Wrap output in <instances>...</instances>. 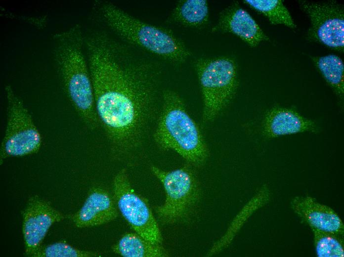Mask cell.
Instances as JSON below:
<instances>
[{"mask_svg":"<svg viewBox=\"0 0 344 257\" xmlns=\"http://www.w3.org/2000/svg\"><path fill=\"white\" fill-rule=\"evenodd\" d=\"M86 44L99 124L113 158L133 166L144 155L158 112L159 67L104 33L93 34Z\"/></svg>","mask_w":344,"mask_h":257,"instance_id":"1","label":"cell"},{"mask_svg":"<svg viewBox=\"0 0 344 257\" xmlns=\"http://www.w3.org/2000/svg\"><path fill=\"white\" fill-rule=\"evenodd\" d=\"M54 56L67 95L84 124L95 129L100 125L96 112L88 62L83 52V37L76 25L54 38Z\"/></svg>","mask_w":344,"mask_h":257,"instance_id":"2","label":"cell"},{"mask_svg":"<svg viewBox=\"0 0 344 257\" xmlns=\"http://www.w3.org/2000/svg\"><path fill=\"white\" fill-rule=\"evenodd\" d=\"M153 138L160 149L174 151L193 167H202L209 158V149L198 126L181 97L173 90L162 93Z\"/></svg>","mask_w":344,"mask_h":257,"instance_id":"3","label":"cell"},{"mask_svg":"<svg viewBox=\"0 0 344 257\" xmlns=\"http://www.w3.org/2000/svg\"><path fill=\"white\" fill-rule=\"evenodd\" d=\"M102 14L108 26L132 44L174 63L184 62L190 55L185 44L169 31L148 24L111 3H105Z\"/></svg>","mask_w":344,"mask_h":257,"instance_id":"4","label":"cell"},{"mask_svg":"<svg viewBox=\"0 0 344 257\" xmlns=\"http://www.w3.org/2000/svg\"><path fill=\"white\" fill-rule=\"evenodd\" d=\"M188 164L171 171L150 166L151 172L161 182L165 193L164 203L154 209L158 219L163 225L189 219L200 203L201 185L193 166Z\"/></svg>","mask_w":344,"mask_h":257,"instance_id":"5","label":"cell"},{"mask_svg":"<svg viewBox=\"0 0 344 257\" xmlns=\"http://www.w3.org/2000/svg\"><path fill=\"white\" fill-rule=\"evenodd\" d=\"M196 70L203 100V119H215L233 98L237 86V69L233 59L218 57L198 60Z\"/></svg>","mask_w":344,"mask_h":257,"instance_id":"6","label":"cell"},{"mask_svg":"<svg viewBox=\"0 0 344 257\" xmlns=\"http://www.w3.org/2000/svg\"><path fill=\"white\" fill-rule=\"evenodd\" d=\"M7 119L0 145V161L9 157L36 153L42 143L41 134L22 100L11 86L6 85Z\"/></svg>","mask_w":344,"mask_h":257,"instance_id":"7","label":"cell"},{"mask_svg":"<svg viewBox=\"0 0 344 257\" xmlns=\"http://www.w3.org/2000/svg\"><path fill=\"white\" fill-rule=\"evenodd\" d=\"M113 196L119 212L135 233L153 244H162V234L152 211L145 199L133 188L125 168L114 176Z\"/></svg>","mask_w":344,"mask_h":257,"instance_id":"8","label":"cell"},{"mask_svg":"<svg viewBox=\"0 0 344 257\" xmlns=\"http://www.w3.org/2000/svg\"><path fill=\"white\" fill-rule=\"evenodd\" d=\"M301 6L309 16L311 27L308 37L334 50L344 48V9L334 1H302Z\"/></svg>","mask_w":344,"mask_h":257,"instance_id":"9","label":"cell"},{"mask_svg":"<svg viewBox=\"0 0 344 257\" xmlns=\"http://www.w3.org/2000/svg\"><path fill=\"white\" fill-rule=\"evenodd\" d=\"M68 215L56 210L38 196L31 197L23 212L22 232L25 253L31 257L38 252L49 228Z\"/></svg>","mask_w":344,"mask_h":257,"instance_id":"10","label":"cell"},{"mask_svg":"<svg viewBox=\"0 0 344 257\" xmlns=\"http://www.w3.org/2000/svg\"><path fill=\"white\" fill-rule=\"evenodd\" d=\"M118 215L113 196L106 190L97 186L91 189L81 209L68 215V218L78 228H88L110 222Z\"/></svg>","mask_w":344,"mask_h":257,"instance_id":"11","label":"cell"},{"mask_svg":"<svg viewBox=\"0 0 344 257\" xmlns=\"http://www.w3.org/2000/svg\"><path fill=\"white\" fill-rule=\"evenodd\" d=\"M293 212L311 229L343 236L344 225L338 214L330 207L310 196H296L290 202Z\"/></svg>","mask_w":344,"mask_h":257,"instance_id":"12","label":"cell"},{"mask_svg":"<svg viewBox=\"0 0 344 257\" xmlns=\"http://www.w3.org/2000/svg\"><path fill=\"white\" fill-rule=\"evenodd\" d=\"M318 130L314 121L302 117L295 110L283 107L270 110L265 115L262 125L264 136L270 138Z\"/></svg>","mask_w":344,"mask_h":257,"instance_id":"13","label":"cell"},{"mask_svg":"<svg viewBox=\"0 0 344 257\" xmlns=\"http://www.w3.org/2000/svg\"><path fill=\"white\" fill-rule=\"evenodd\" d=\"M219 25L222 29L236 35L252 47L269 40L252 16L237 4L224 11L220 17Z\"/></svg>","mask_w":344,"mask_h":257,"instance_id":"14","label":"cell"},{"mask_svg":"<svg viewBox=\"0 0 344 257\" xmlns=\"http://www.w3.org/2000/svg\"><path fill=\"white\" fill-rule=\"evenodd\" d=\"M113 252L124 257H166L162 245L153 244L136 233L125 234L112 247Z\"/></svg>","mask_w":344,"mask_h":257,"instance_id":"15","label":"cell"},{"mask_svg":"<svg viewBox=\"0 0 344 257\" xmlns=\"http://www.w3.org/2000/svg\"><path fill=\"white\" fill-rule=\"evenodd\" d=\"M314 64L327 83L338 96L343 99L344 94V64L335 54L315 57Z\"/></svg>","mask_w":344,"mask_h":257,"instance_id":"16","label":"cell"},{"mask_svg":"<svg viewBox=\"0 0 344 257\" xmlns=\"http://www.w3.org/2000/svg\"><path fill=\"white\" fill-rule=\"evenodd\" d=\"M173 17L181 24L198 27L209 18V7L205 0H185L179 2L173 11Z\"/></svg>","mask_w":344,"mask_h":257,"instance_id":"17","label":"cell"},{"mask_svg":"<svg viewBox=\"0 0 344 257\" xmlns=\"http://www.w3.org/2000/svg\"><path fill=\"white\" fill-rule=\"evenodd\" d=\"M244 3L261 13L273 25L282 24L295 29L296 25L289 10L280 0H245Z\"/></svg>","mask_w":344,"mask_h":257,"instance_id":"18","label":"cell"},{"mask_svg":"<svg viewBox=\"0 0 344 257\" xmlns=\"http://www.w3.org/2000/svg\"><path fill=\"white\" fill-rule=\"evenodd\" d=\"M316 253L319 257H344L342 236L332 233L312 229Z\"/></svg>","mask_w":344,"mask_h":257,"instance_id":"19","label":"cell"},{"mask_svg":"<svg viewBox=\"0 0 344 257\" xmlns=\"http://www.w3.org/2000/svg\"><path fill=\"white\" fill-rule=\"evenodd\" d=\"M100 254L78 249L65 242H58L41 247L34 257H95Z\"/></svg>","mask_w":344,"mask_h":257,"instance_id":"20","label":"cell"}]
</instances>
